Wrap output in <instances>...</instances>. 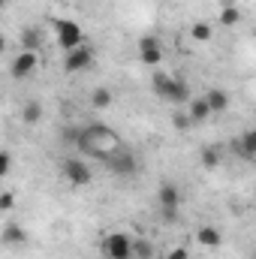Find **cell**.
Instances as JSON below:
<instances>
[{
    "label": "cell",
    "mask_w": 256,
    "mask_h": 259,
    "mask_svg": "<svg viewBox=\"0 0 256 259\" xmlns=\"http://www.w3.org/2000/svg\"><path fill=\"white\" fill-rule=\"evenodd\" d=\"M103 259H106V256H103Z\"/></svg>",
    "instance_id": "d4e9b609"
},
{
    "label": "cell",
    "mask_w": 256,
    "mask_h": 259,
    "mask_svg": "<svg viewBox=\"0 0 256 259\" xmlns=\"http://www.w3.org/2000/svg\"><path fill=\"white\" fill-rule=\"evenodd\" d=\"M238 151H241V157H247V160L256 157V127H250L241 139H238Z\"/></svg>",
    "instance_id": "5bb4252c"
},
{
    "label": "cell",
    "mask_w": 256,
    "mask_h": 259,
    "mask_svg": "<svg viewBox=\"0 0 256 259\" xmlns=\"http://www.w3.org/2000/svg\"><path fill=\"white\" fill-rule=\"evenodd\" d=\"M196 244H199V247H205V250H217V247L223 244V232H220L217 226L205 223V226H199V229H196Z\"/></svg>",
    "instance_id": "30bf717a"
},
{
    "label": "cell",
    "mask_w": 256,
    "mask_h": 259,
    "mask_svg": "<svg viewBox=\"0 0 256 259\" xmlns=\"http://www.w3.org/2000/svg\"><path fill=\"white\" fill-rule=\"evenodd\" d=\"M214 112H211V106H208V100L205 97H193L190 103H187V118H190V124H202V121H208Z\"/></svg>",
    "instance_id": "7c38bea8"
},
{
    "label": "cell",
    "mask_w": 256,
    "mask_h": 259,
    "mask_svg": "<svg viewBox=\"0 0 256 259\" xmlns=\"http://www.w3.org/2000/svg\"><path fill=\"white\" fill-rule=\"evenodd\" d=\"M36 64H39L36 52H21V55L12 58V64H9V75H12L15 81H24V78H30V75L36 72Z\"/></svg>",
    "instance_id": "52a82bcc"
},
{
    "label": "cell",
    "mask_w": 256,
    "mask_h": 259,
    "mask_svg": "<svg viewBox=\"0 0 256 259\" xmlns=\"http://www.w3.org/2000/svg\"><path fill=\"white\" fill-rule=\"evenodd\" d=\"M39 118H42V106H39L36 100H30V103L21 109V121H24V124H36Z\"/></svg>",
    "instance_id": "ac0fdd59"
},
{
    "label": "cell",
    "mask_w": 256,
    "mask_h": 259,
    "mask_svg": "<svg viewBox=\"0 0 256 259\" xmlns=\"http://www.w3.org/2000/svg\"><path fill=\"white\" fill-rule=\"evenodd\" d=\"M253 259H256V256H253Z\"/></svg>",
    "instance_id": "484cf974"
},
{
    "label": "cell",
    "mask_w": 256,
    "mask_h": 259,
    "mask_svg": "<svg viewBox=\"0 0 256 259\" xmlns=\"http://www.w3.org/2000/svg\"><path fill=\"white\" fill-rule=\"evenodd\" d=\"M139 61L145 66H157L163 61V46L157 36H142L139 39Z\"/></svg>",
    "instance_id": "9c48e42d"
},
{
    "label": "cell",
    "mask_w": 256,
    "mask_h": 259,
    "mask_svg": "<svg viewBox=\"0 0 256 259\" xmlns=\"http://www.w3.org/2000/svg\"><path fill=\"white\" fill-rule=\"evenodd\" d=\"M12 205H15V196H12V193H9V190H6V193L0 196V208H3V211H9Z\"/></svg>",
    "instance_id": "cb8c5ba5"
},
{
    "label": "cell",
    "mask_w": 256,
    "mask_h": 259,
    "mask_svg": "<svg viewBox=\"0 0 256 259\" xmlns=\"http://www.w3.org/2000/svg\"><path fill=\"white\" fill-rule=\"evenodd\" d=\"M157 202H160L163 217L172 220V217L178 214V208H181V190H178V184H172V181L160 184V190H157Z\"/></svg>",
    "instance_id": "8992f818"
},
{
    "label": "cell",
    "mask_w": 256,
    "mask_h": 259,
    "mask_svg": "<svg viewBox=\"0 0 256 259\" xmlns=\"http://www.w3.org/2000/svg\"><path fill=\"white\" fill-rule=\"evenodd\" d=\"M151 84H154V94H157L163 103H169V106H187V103L193 100L187 81L178 78V75H166V72H160V75H154Z\"/></svg>",
    "instance_id": "6da1fadb"
},
{
    "label": "cell",
    "mask_w": 256,
    "mask_h": 259,
    "mask_svg": "<svg viewBox=\"0 0 256 259\" xmlns=\"http://www.w3.org/2000/svg\"><path fill=\"white\" fill-rule=\"evenodd\" d=\"M202 166H205V169H217V166H220V151H217L214 145L202 148Z\"/></svg>",
    "instance_id": "ffe728a7"
},
{
    "label": "cell",
    "mask_w": 256,
    "mask_h": 259,
    "mask_svg": "<svg viewBox=\"0 0 256 259\" xmlns=\"http://www.w3.org/2000/svg\"><path fill=\"white\" fill-rule=\"evenodd\" d=\"M151 256H154L151 241H136V259H151Z\"/></svg>",
    "instance_id": "44dd1931"
},
{
    "label": "cell",
    "mask_w": 256,
    "mask_h": 259,
    "mask_svg": "<svg viewBox=\"0 0 256 259\" xmlns=\"http://www.w3.org/2000/svg\"><path fill=\"white\" fill-rule=\"evenodd\" d=\"M205 100H208V106H211L214 115H223V112L229 109V94H226L223 88H211V91L205 94Z\"/></svg>",
    "instance_id": "4fadbf2b"
},
{
    "label": "cell",
    "mask_w": 256,
    "mask_h": 259,
    "mask_svg": "<svg viewBox=\"0 0 256 259\" xmlns=\"http://www.w3.org/2000/svg\"><path fill=\"white\" fill-rule=\"evenodd\" d=\"M166 259H190V250H187L184 244H178V247H172V250L166 253Z\"/></svg>",
    "instance_id": "603a6c76"
},
{
    "label": "cell",
    "mask_w": 256,
    "mask_h": 259,
    "mask_svg": "<svg viewBox=\"0 0 256 259\" xmlns=\"http://www.w3.org/2000/svg\"><path fill=\"white\" fill-rule=\"evenodd\" d=\"M112 100H115V97H112L109 88H94V91H91V106H94V109H109Z\"/></svg>",
    "instance_id": "9a60e30c"
},
{
    "label": "cell",
    "mask_w": 256,
    "mask_h": 259,
    "mask_svg": "<svg viewBox=\"0 0 256 259\" xmlns=\"http://www.w3.org/2000/svg\"><path fill=\"white\" fill-rule=\"evenodd\" d=\"M100 250H103L106 259H136V241L127 232H112V235L103 238Z\"/></svg>",
    "instance_id": "3957f363"
},
{
    "label": "cell",
    "mask_w": 256,
    "mask_h": 259,
    "mask_svg": "<svg viewBox=\"0 0 256 259\" xmlns=\"http://www.w3.org/2000/svg\"><path fill=\"white\" fill-rule=\"evenodd\" d=\"M220 24H223V27H235V24H241V9H238V6H223V12H220Z\"/></svg>",
    "instance_id": "e0dca14e"
},
{
    "label": "cell",
    "mask_w": 256,
    "mask_h": 259,
    "mask_svg": "<svg viewBox=\"0 0 256 259\" xmlns=\"http://www.w3.org/2000/svg\"><path fill=\"white\" fill-rule=\"evenodd\" d=\"M52 27H55L58 46L64 49V55L72 52V49H78V46H84V30H81V24H75L72 18H55Z\"/></svg>",
    "instance_id": "7a4b0ae2"
},
{
    "label": "cell",
    "mask_w": 256,
    "mask_h": 259,
    "mask_svg": "<svg viewBox=\"0 0 256 259\" xmlns=\"http://www.w3.org/2000/svg\"><path fill=\"white\" fill-rule=\"evenodd\" d=\"M64 178L72 187H88L94 181V172H91V166L81 157H66L64 160Z\"/></svg>",
    "instance_id": "5b68a950"
},
{
    "label": "cell",
    "mask_w": 256,
    "mask_h": 259,
    "mask_svg": "<svg viewBox=\"0 0 256 259\" xmlns=\"http://www.w3.org/2000/svg\"><path fill=\"white\" fill-rule=\"evenodd\" d=\"M94 58H97V52H94L91 46H78V49L66 52L64 69L66 72H81V69H88V66L94 64Z\"/></svg>",
    "instance_id": "ba28073f"
},
{
    "label": "cell",
    "mask_w": 256,
    "mask_h": 259,
    "mask_svg": "<svg viewBox=\"0 0 256 259\" xmlns=\"http://www.w3.org/2000/svg\"><path fill=\"white\" fill-rule=\"evenodd\" d=\"M106 166H109V172H115L118 178H133V175L139 172V160H136V154L127 151L124 145H121L118 151H112V157L106 160Z\"/></svg>",
    "instance_id": "277c9868"
},
{
    "label": "cell",
    "mask_w": 256,
    "mask_h": 259,
    "mask_svg": "<svg viewBox=\"0 0 256 259\" xmlns=\"http://www.w3.org/2000/svg\"><path fill=\"white\" fill-rule=\"evenodd\" d=\"M39 49V30L36 27H24L21 30V52H36Z\"/></svg>",
    "instance_id": "2e32d148"
},
{
    "label": "cell",
    "mask_w": 256,
    "mask_h": 259,
    "mask_svg": "<svg viewBox=\"0 0 256 259\" xmlns=\"http://www.w3.org/2000/svg\"><path fill=\"white\" fill-rule=\"evenodd\" d=\"M190 36L196 42H208L211 36H214V30H211V24H205V21H196L190 27Z\"/></svg>",
    "instance_id": "d6986e66"
},
{
    "label": "cell",
    "mask_w": 256,
    "mask_h": 259,
    "mask_svg": "<svg viewBox=\"0 0 256 259\" xmlns=\"http://www.w3.org/2000/svg\"><path fill=\"white\" fill-rule=\"evenodd\" d=\"M9 169H12V154H9V151H3V154H0V178H6V175H9Z\"/></svg>",
    "instance_id": "7402d4cb"
},
{
    "label": "cell",
    "mask_w": 256,
    "mask_h": 259,
    "mask_svg": "<svg viewBox=\"0 0 256 259\" xmlns=\"http://www.w3.org/2000/svg\"><path fill=\"white\" fill-rule=\"evenodd\" d=\"M0 241H3V247H24L27 244V229L21 223H6Z\"/></svg>",
    "instance_id": "8fae6325"
}]
</instances>
